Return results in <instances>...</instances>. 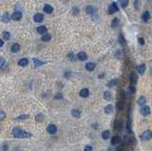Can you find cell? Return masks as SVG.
<instances>
[{
    "instance_id": "1",
    "label": "cell",
    "mask_w": 152,
    "mask_h": 151,
    "mask_svg": "<svg viewBox=\"0 0 152 151\" xmlns=\"http://www.w3.org/2000/svg\"><path fill=\"white\" fill-rule=\"evenodd\" d=\"M12 135L15 138H30L32 134L30 132H27L25 130H22L20 128H14L12 129Z\"/></svg>"
},
{
    "instance_id": "2",
    "label": "cell",
    "mask_w": 152,
    "mask_h": 151,
    "mask_svg": "<svg viewBox=\"0 0 152 151\" xmlns=\"http://www.w3.org/2000/svg\"><path fill=\"white\" fill-rule=\"evenodd\" d=\"M140 139L142 141H149L152 139V131L150 130H146L140 135Z\"/></svg>"
},
{
    "instance_id": "3",
    "label": "cell",
    "mask_w": 152,
    "mask_h": 151,
    "mask_svg": "<svg viewBox=\"0 0 152 151\" xmlns=\"http://www.w3.org/2000/svg\"><path fill=\"white\" fill-rule=\"evenodd\" d=\"M119 10V7H118V5H117V3H112V4H110L109 5V7H108V12L110 14H115V12H117Z\"/></svg>"
},
{
    "instance_id": "4",
    "label": "cell",
    "mask_w": 152,
    "mask_h": 151,
    "mask_svg": "<svg viewBox=\"0 0 152 151\" xmlns=\"http://www.w3.org/2000/svg\"><path fill=\"white\" fill-rule=\"evenodd\" d=\"M47 131L48 133H50V134H55L57 132V126L55 124H48L47 126Z\"/></svg>"
},
{
    "instance_id": "5",
    "label": "cell",
    "mask_w": 152,
    "mask_h": 151,
    "mask_svg": "<svg viewBox=\"0 0 152 151\" xmlns=\"http://www.w3.org/2000/svg\"><path fill=\"white\" fill-rule=\"evenodd\" d=\"M141 113H142V115H144V116L149 115V114H150V108H149L148 106H142Z\"/></svg>"
},
{
    "instance_id": "6",
    "label": "cell",
    "mask_w": 152,
    "mask_h": 151,
    "mask_svg": "<svg viewBox=\"0 0 152 151\" xmlns=\"http://www.w3.org/2000/svg\"><path fill=\"white\" fill-rule=\"evenodd\" d=\"M95 68H96V64L93 63V62H88V63H86V70L88 71L94 70Z\"/></svg>"
},
{
    "instance_id": "7",
    "label": "cell",
    "mask_w": 152,
    "mask_h": 151,
    "mask_svg": "<svg viewBox=\"0 0 152 151\" xmlns=\"http://www.w3.org/2000/svg\"><path fill=\"white\" fill-rule=\"evenodd\" d=\"M86 14H88L92 15V14H94L95 12H97V10H96V8H95V7H93V6L90 5V6H88V7L86 8Z\"/></svg>"
},
{
    "instance_id": "8",
    "label": "cell",
    "mask_w": 152,
    "mask_h": 151,
    "mask_svg": "<svg viewBox=\"0 0 152 151\" xmlns=\"http://www.w3.org/2000/svg\"><path fill=\"white\" fill-rule=\"evenodd\" d=\"M21 18H22V12H14L12 15V19L15 20V21H19Z\"/></svg>"
},
{
    "instance_id": "9",
    "label": "cell",
    "mask_w": 152,
    "mask_h": 151,
    "mask_svg": "<svg viewBox=\"0 0 152 151\" xmlns=\"http://www.w3.org/2000/svg\"><path fill=\"white\" fill-rule=\"evenodd\" d=\"M33 20H34V22H36V23H41L43 20H44V16H43V14H34V16H33Z\"/></svg>"
},
{
    "instance_id": "10",
    "label": "cell",
    "mask_w": 152,
    "mask_h": 151,
    "mask_svg": "<svg viewBox=\"0 0 152 151\" xmlns=\"http://www.w3.org/2000/svg\"><path fill=\"white\" fill-rule=\"evenodd\" d=\"M79 95H80L81 97H83V98H86L90 95V90H88V88H83V90H80Z\"/></svg>"
},
{
    "instance_id": "11",
    "label": "cell",
    "mask_w": 152,
    "mask_h": 151,
    "mask_svg": "<svg viewBox=\"0 0 152 151\" xmlns=\"http://www.w3.org/2000/svg\"><path fill=\"white\" fill-rule=\"evenodd\" d=\"M130 81H131V84L134 85V84H136L138 81V75L136 72H134L132 71L131 73H130Z\"/></svg>"
},
{
    "instance_id": "12",
    "label": "cell",
    "mask_w": 152,
    "mask_h": 151,
    "mask_svg": "<svg viewBox=\"0 0 152 151\" xmlns=\"http://www.w3.org/2000/svg\"><path fill=\"white\" fill-rule=\"evenodd\" d=\"M77 58H78L80 61H86V60L88 59V55H86V52H81L77 54Z\"/></svg>"
},
{
    "instance_id": "13",
    "label": "cell",
    "mask_w": 152,
    "mask_h": 151,
    "mask_svg": "<svg viewBox=\"0 0 152 151\" xmlns=\"http://www.w3.org/2000/svg\"><path fill=\"white\" fill-rule=\"evenodd\" d=\"M43 10H44L46 14H52V12H53V8H52L50 5L46 4L45 6H44V8H43Z\"/></svg>"
},
{
    "instance_id": "14",
    "label": "cell",
    "mask_w": 152,
    "mask_h": 151,
    "mask_svg": "<svg viewBox=\"0 0 152 151\" xmlns=\"http://www.w3.org/2000/svg\"><path fill=\"white\" fill-rule=\"evenodd\" d=\"M36 32H37L39 34H45V33H47L48 30L45 26H40V27H37Z\"/></svg>"
},
{
    "instance_id": "15",
    "label": "cell",
    "mask_w": 152,
    "mask_h": 151,
    "mask_svg": "<svg viewBox=\"0 0 152 151\" xmlns=\"http://www.w3.org/2000/svg\"><path fill=\"white\" fill-rule=\"evenodd\" d=\"M81 111L79 109H72L71 110V115H72V117H74V118H80L81 117Z\"/></svg>"
},
{
    "instance_id": "16",
    "label": "cell",
    "mask_w": 152,
    "mask_h": 151,
    "mask_svg": "<svg viewBox=\"0 0 152 151\" xmlns=\"http://www.w3.org/2000/svg\"><path fill=\"white\" fill-rule=\"evenodd\" d=\"M114 110V108L112 104H108V106H106V108H104V112L106 114H111L113 112Z\"/></svg>"
},
{
    "instance_id": "17",
    "label": "cell",
    "mask_w": 152,
    "mask_h": 151,
    "mask_svg": "<svg viewBox=\"0 0 152 151\" xmlns=\"http://www.w3.org/2000/svg\"><path fill=\"white\" fill-rule=\"evenodd\" d=\"M149 18H150V14H149V12H147V10H146V12H144L142 14V19L144 21V22H147L148 20H149Z\"/></svg>"
},
{
    "instance_id": "18",
    "label": "cell",
    "mask_w": 152,
    "mask_h": 151,
    "mask_svg": "<svg viewBox=\"0 0 152 151\" xmlns=\"http://www.w3.org/2000/svg\"><path fill=\"white\" fill-rule=\"evenodd\" d=\"M17 64H18V66H28V59H26V58H22L21 60H19Z\"/></svg>"
},
{
    "instance_id": "19",
    "label": "cell",
    "mask_w": 152,
    "mask_h": 151,
    "mask_svg": "<svg viewBox=\"0 0 152 151\" xmlns=\"http://www.w3.org/2000/svg\"><path fill=\"white\" fill-rule=\"evenodd\" d=\"M120 142H121V138L119 137V136H114V137L111 139V144H113V146L119 144Z\"/></svg>"
},
{
    "instance_id": "20",
    "label": "cell",
    "mask_w": 152,
    "mask_h": 151,
    "mask_svg": "<svg viewBox=\"0 0 152 151\" xmlns=\"http://www.w3.org/2000/svg\"><path fill=\"white\" fill-rule=\"evenodd\" d=\"M138 104L139 106H146V99L144 97V96H141L139 99H138Z\"/></svg>"
},
{
    "instance_id": "21",
    "label": "cell",
    "mask_w": 152,
    "mask_h": 151,
    "mask_svg": "<svg viewBox=\"0 0 152 151\" xmlns=\"http://www.w3.org/2000/svg\"><path fill=\"white\" fill-rule=\"evenodd\" d=\"M50 39H52V35H50V34H48V33H45V34H43L42 37H41V40L44 41V42H48Z\"/></svg>"
},
{
    "instance_id": "22",
    "label": "cell",
    "mask_w": 152,
    "mask_h": 151,
    "mask_svg": "<svg viewBox=\"0 0 152 151\" xmlns=\"http://www.w3.org/2000/svg\"><path fill=\"white\" fill-rule=\"evenodd\" d=\"M118 42H119V44H121L122 46H124V45H126V39H124V37L123 34H119V36H118Z\"/></svg>"
},
{
    "instance_id": "23",
    "label": "cell",
    "mask_w": 152,
    "mask_h": 151,
    "mask_svg": "<svg viewBox=\"0 0 152 151\" xmlns=\"http://www.w3.org/2000/svg\"><path fill=\"white\" fill-rule=\"evenodd\" d=\"M33 63H34V66H43L44 64H45V62L43 61H40L39 59H37V58H33L32 59Z\"/></svg>"
},
{
    "instance_id": "24",
    "label": "cell",
    "mask_w": 152,
    "mask_h": 151,
    "mask_svg": "<svg viewBox=\"0 0 152 151\" xmlns=\"http://www.w3.org/2000/svg\"><path fill=\"white\" fill-rule=\"evenodd\" d=\"M10 18H12V16H10V14H8V12H5V14L2 15V17H1L3 22H9Z\"/></svg>"
},
{
    "instance_id": "25",
    "label": "cell",
    "mask_w": 152,
    "mask_h": 151,
    "mask_svg": "<svg viewBox=\"0 0 152 151\" xmlns=\"http://www.w3.org/2000/svg\"><path fill=\"white\" fill-rule=\"evenodd\" d=\"M10 50H12V52H18L20 50V46L18 44H14L10 47Z\"/></svg>"
},
{
    "instance_id": "26",
    "label": "cell",
    "mask_w": 152,
    "mask_h": 151,
    "mask_svg": "<svg viewBox=\"0 0 152 151\" xmlns=\"http://www.w3.org/2000/svg\"><path fill=\"white\" fill-rule=\"evenodd\" d=\"M2 37L6 41H9L10 39V33L9 32H2Z\"/></svg>"
},
{
    "instance_id": "27",
    "label": "cell",
    "mask_w": 152,
    "mask_h": 151,
    "mask_svg": "<svg viewBox=\"0 0 152 151\" xmlns=\"http://www.w3.org/2000/svg\"><path fill=\"white\" fill-rule=\"evenodd\" d=\"M137 70L140 74H144V71H146V65H140V66H138Z\"/></svg>"
},
{
    "instance_id": "28",
    "label": "cell",
    "mask_w": 152,
    "mask_h": 151,
    "mask_svg": "<svg viewBox=\"0 0 152 151\" xmlns=\"http://www.w3.org/2000/svg\"><path fill=\"white\" fill-rule=\"evenodd\" d=\"M109 137H110V132H109L108 130L103 131V133H102V138H103L104 140H108Z\"/></svg>"
},
{
    "instance_id": "29",
    "label": "cell",
    "mask_w": 152,
    "mask_h": 151,
    "mask_svg": "<svg viewBox=\"0 0 152 151\" xmlns=\"http://www.w3.org/2000/svg\"><path fill=\"white\" fill-rule=\"evenodd\" d=\"M115 129H117V130H122L123 129V124H122V122L116 121V123H115Z\"/></svg>"
},
{
    "instance_id": "30",
    "label": "cell",
    "mask_w": 152,
    "mask_h": 151,
    "mask_svg": "<svg viewBox=\"0 0 152 151\" xmlns=\"http://www.w3.org/2000/svg\"><path fill=\"white\" fill-rule=\"evenodd\" d=\"M104 98L106 101H110L111 100V93L109 91H104Z\"/></svg>"
},
{
    "instance_id": "31",
    "label": "cell",
    "mask_w": 152,
    "mask_h": 151,
    "mask_svg": "<svg viewBox=\"0 0 152 151\" xmlns=\"http://www.w3.org/2000/svg\"><path fill=\"white\" fill-rule=\"evenodd\" d=\"M119 2H120V4H121V7H122V8H126L128 3H129V0H120Z\"/></svg>"
},
{
    "instance_id": "32",
    "label": "cell",
    "mask_w": 152,
    "mask_h": 151,
    "mask_svg": "<svg viewBox=\"0 0 152 151\" xmlns=\"http://www.w3.org/2000/svg\"><path fill=\"white\" fill-rule=\"evenodd\" d=\"M119 25V19L118 18H114L112 20V22H111V28H115L117 26Z\"/></svg>"
},
{
    "instance_id": "33",
    "label": "cell",
    "mask_w": 152,
    "mask_h": 151,
    "mask_svg": "<svg viewBox=\"0 0 152 151\" xmlns=\"http://www.w3.org/2000/svg\"><path fill=\"white\" fill-rule=\"evenodd\" d=\"M118 84V80L117 79H114V80H111L108 83V88H112V86H115Z\"/></svg>"
},
{
    "instance_id": "34",
    "label": "cell",
    "mask_w": 152,
    "mask_h": 151,
    "mask_svg": "<svg viewBox=\"0 0 152 151\" xmlns=\"http://www.w3.org/2000/svg\"><path fill=\"white\" fill-rule=\"evenodd\" d=\"M28 118V115H21L17 118H15V121H24V120H27Z\"/></svg>"
},
{
    "instance_id": "35",
    "label": "cell",
    "mask_w": 152,
    "mask_h": 151,
    "mask_svg": "<svg viewBox=\"0 0 152 151\" xmlns=\"http://www.w3.org/2000/svg\"><path fill=\"white\" fill-rule=\"evenodd\" d=\"M35 119H36V121L37 122H39V123H41V122H43V119H44V116H43V114L39 113L36 115V117H35Z\"/></svg>"
},
{
    "instance_id": "36",
    "label": "cell",
    "mask_w": 152,
    "mask_h": 151,
    "mask_svg": "<svg viewBox=\"0 0 152 151\" xmlns=\"http://www.w3.org/2000/svg\"><path fill=\"white\" fill-rule=\"evenodd\" d=\"M122 50H117V52H116V53H115V56L117 57L118 59H121L122 58Z\"/></svg>"
},
{
    "instance_id": "37",
    "label": "cell",
    "mask_w": 152,
    "mask_h": 151,
    "mask_svg": "<svg viewBox=\"0 0 152 151\" xmlns=\"http://www.w3.org/2000/svg\"><path fill=\"white\" fill-rule=\"evenodd\" d=\"M79 12V9H78V7H75V8H73L72 9V14L73 15H77Z\"/></svg>"
},
{
    "instance_id": "38",
    "label": "cell",
    "mask_w": 152,
    "mask_h": 151,
    "mask_svg": "<svg viewBox=\"0 0 152 151\" xmlns=\"http://www.w3.org/2000/svg\"><path fill=\"white\" fill-rule=\"evenodd\" d=\"M139 4H140V2H139V0H135L134 1V6H135V8L137 10H139V8H140V6H139Z\"/></svg>"
},
{
    "instance_id": "39",
    "label": "cell",
    "mask_w": 152,
    "mask_h": 151,
    "mask_svg": "<svg viewBox=\"0 0 152 151\" xmlns=\"http://www.w3.org/2000/svg\"><path fill=\"white\" fill-rule=\"evenodd\" d=\"M84 151H93V149H92V146H86L85 147Z\"/></svg>"
},
{
    "instance_id": "40",
    "label": "cell",
    "mask_w": 152,
    "mask_h": 151,
    "mask_svg": "<svg viewBox=\"0 0 152 151\" xmlns=\"http://www.w3.org/2000/svg\"><path fill=\"white\" fill-rule=\"evenodd\" d=\"M138 42H139V44H140V45H144V39L140 37L139 39H138Z\"/></svg>"
},
{
    "instance_id": "41",
    "label": "cell",
    "mask_w": 152,
    "mask_h": 151,
    "mask_svg": "<svg viewBox=\"0 0 152 151\" xmlns=\"http://www.w3.org/2000/svg\"><path fill=\"white\" fill-rule=\"evenodd\" d=\"M0 66H1V68H3L5 66V59L3 57H1V64H0Z\"/></svg>"
},
{
    "instance_id": "42",
    "label": "cell",
    "mask_w": 152,
    "mask_h": 151,
    "mask_svg": "<svg viewBox=\"0 0 152 151\" xmlns=\"http://www.w3.org/2000/svg\"><path fill=\"white\" fill-rule=\"evenodd\" d=\"M68 57L70 58V60H71V61L74 60V55H73L72 53H68Z\"/></svg>"
},
{
    "instance_id": "43",
    "label": "cell",
    "mask_w": 152,
    "mask_h": 151,
    "mask_svg": "<svg viewBox=\"0 0 152 151\" xmlns=\"http://www.w3.org/2000/svg\"><path fill=\"white\" fill-rule=\"evenodd\" d=\"M5 116H6V114H5V112L2 110V111H1V117H0V120H1V121H3L4 118H5Z\"/></svg>"
},
{
    "instance_id": "44",
    "label": "cell",
    "mask_w": 152,
    "mask_h": 151,
    "mask_svg": "<svg viewBox=\"0 0 152 151\" xmlns=\"http://www.w3.org/2000/svg\"><path fill=\"white\" fill-rule=\"evenodd\" d=\"M8 150V146L6 144H4L3 146H2V151H6Z\"/></svg>"
},
{
    "instance_id": "45",
    "label": "cell",
    "mask_w": 152,
    "mask_h": 151,
    "mask_svg": "<svg viewBox=\"0 0 152 151\" xmlns=\"http://www.w3.org/2000/svg\"><path fill=\"white\" fill-rule=\"evenodd\" d=\"M123 108V103H118V109Z\"/></svg>"
},
{
    "instance_id": "46",
    "label": "cell",
    "mask_w": 152,
    "mask_h": 151,
    "mask_svg": "<svg viewBox=\"0 0 152 151\" xmlns=\"http://www.w3.org/2000/svg\"><path fill=\"white\" fill-rule=\"evenodd\" d=\"M3 45H4V41H3V39H0V47L2 48L3 47Z\"/></svg>"
},
{
    "instance_id": "47",
    "label": "cell",
    "mask_w": 152,
    "mask_h": 151,
    "mask_svg": "<svg viewBox=\"0 0 152 151\" xmlns=\"http://www.w3.org/2000/svg\"><path fill=\"white\" fill-rule=\"evenodd\" d=\"M55 98H56V99H59V98H62V94H61V93H60V94L58 93V94L56 95V97H55Z\"/></svg>"
},
{
    "instance_id": "48",
    "label": "cell",
    "mask_w": 152,
    "mask_h": 151,
    "mask_svg": "<svg viewBox=\"0 0 152 151\" xmlns=\"http://www.w3.org/2000/svg\"><path fill=\"white\" fill-rule=\"evenodd\" d=\"M14 151H21V149L20 148H14Z\"/></svg>"
}]
</instances>
